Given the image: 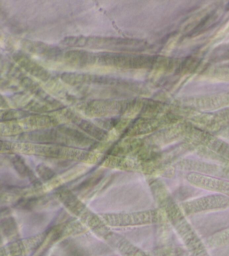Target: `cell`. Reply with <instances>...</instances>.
<instances>
[{
  "label": "cell",
  "instance_id": "1",
  "mask_svg": "<svg viewBox=\"0 0 229 256\" xmlns=\"http://www.w3.org/2000/svg\"><path fill=\"white\" fill-rule=\"evenodd\" d=\"M188 181L205 189L221 192L229 196V182L192 172L188 176Z\"/></svg>",
  "mask_w": 229,
  "mask_h": 256
}]
</instances>
